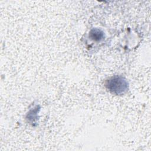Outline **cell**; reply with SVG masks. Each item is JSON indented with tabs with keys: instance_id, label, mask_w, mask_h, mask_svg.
Masks as SVG:
<instances>
[{
	"instance_id": "cell-2",
	"label": "cell",
	"mask_w": 151,
	"mask_h": 151,
	"mask_svg": "<svg viewBox=\"0 0 151 151\" xmlns=\"http://www.w3.org/2000/svg\"><path fill=\"white\" fill-rule=\"evenodd\" d=\"M104 32L100 29L93 28L89 32V37L94 41L99 42L104 38Z\"/></svg>"
},
{
	"instance_id": "cell-1",
	"label": "cell",
	"mask_w": 151,
	"mask_h": 151,
	"mask_svg": "<svg viewBox=\"0 0 151 151\" xmlns=\"http://www.w3.org/2000/svg\"><path fill=\"white\" fill-rule=\"evenodd\" d=\"M128 83L123 77L120 76H113L105 83V86L111 93L116 95L124 94L128 90Z\"/></svg>"
}]
</instances>
